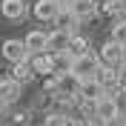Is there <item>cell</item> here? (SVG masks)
Segmentation results:
<instances>
[{"label": "cell", "mask_w": 126, "mask_h": 126, "mask_svg": "<svg viewBox=\"0 0 126 126\" xmlns=\"http://www.w3.org/2000/svg\"><path fill=\"white\" fill-rule=\"evenodd\" d=\"M0 126H3V123H0Z\"/></svg>", "instance_id": "83f0119b"}, {"label": "cell", "mask_w": 126, "mask_h": 126, "mask_svg": "<svg viewBox=\"0 0 126 126\" xmlns=\"http://www.w3.org/2000/svg\"><path fill=\"white\" fill-rule=\"evenodd\" d=\"M72 63H75V57H72L69 52H52V72H55V75L72 72Z\"/></svg>", "instance_id": "2e32d148"}, {"label": "cell", "mask_w": 126, "mask_h": 126, "mask_svg": "<svg viewBox=\"0 0 126 126\" xmlns=\"http://www.w3.org/2000/svg\"><path fill=\"white\" fill-rule=\"evenodd\" d=\"M43 126H69V115L66 112H49L46 115V120H43Z\"/></svg>", "instance_id": "d6986e66"}, {"label": "cell", "mask_w": 126, "mask_h": 126, "mask_svg": "<svg viewBox=\"0 0 126 126\" xmlns=\"http://www.w3.org/2000/svg\"><path fill=\"white\" fill-rule=\"evenodd\" d=\"M57 12H60V9H57L55 0H37V3H34V17H37L40 23H52L57 17Z\"/></svg>", "instance_id": "30bf717a"}, {"label": "cell", "mask_w": 126, "mask_h": 126, "mask_svg": "<svg viewBox=\"0 0 126 126\" xmlns=\"http://www.w3.org/2000/svg\"><path fill=\"white\" fill-rule=\"evenodd\" d=\"M123 20H126V9H123Z\"/></svg>", "instance_id": "484cf974"}, {"label": "cell", "mask_w": 126, "mask_h": 126, "mask_svg": "<svg viewBox=\"0 0 126 126\" xmlns=\"http://www.w3.org/2000/svg\"><path fill=\"white\" fill-rule=\"evenodd\" d=\"M123 63H126V46H123Z\"/></svg>", "instance_id": "d4e9b609"}, {"label": "cell", "mask_w": 126, "mask_h": 126, "mask_svg": "<svg viewBox=\"0 0 126 126\" xmlns=\"http://www.w3.org/2000/svg\"><path fill=\"white\" fill-rule=\"evenodd\" d=\"M120 115V106L118 100L112 97V94H103L100 100H97V115H94V120H103V123H112V120Z\"/></svg>", "instance_id": "5b68a950"}, {"label": "cell", "mask_w": 126, "mask_h": 126, "mask_svg": "<svg viewBox=\"0 0 126 126\" xmlns=\"http://www.w3.org/2000/svg\"><path fill=\"white\" fill-rule=\"evenodd\" d=\"M26 12H29L26 0H0V15L6 20H23Z\"/></svg>", "instance_id": "8992f818"}, {"label": "cell", "mask_w": 126, "mask_h": 126, "mask_svg": "<svg viewBox=\"0 0 126 126\" xmlns=\"http://www.w3.org/2000/svg\"><path fill=\"white\" fill-rule=\"evenodd\" d=\"M69 12L78 17V23H83V20H92V17L97 15V3H94V0H75V6H72Z\"/></svg>", "instance_id": "8fae6325"}, {"label": "cell", "mask_w": 126, "mask_h": 126, "mask_svg": "<svg viewBox=\"0 0 126 126\" xmlns=\"http://www.w3.org/2000/svg\"><path fill=\"white\" fill-rule=\"evenodd\" d=\"M9 109V106H6V103H3V100H0V115H3V112H6Z\"/></svg>", "instance_id": "cb8c5ba5"}, {"label": "cell", "mask_w": 126, "mask_h": 126, "mask_svg": "<svg viewBox=\"0 0 126 126\" xmlns=\"http://www.w3.org/2000/svg\"><path fill=\"white\" fill-rule=\"evenodd\" d=\"M55 3H57V9H72L75 6V0H55Z\"/></svg>", "instance_id": "603a6c76"}, {"label": "cell", "mask_w": 126, "mask_h": 126, "mask_svg": "<svg viewBox=\"0 0 126 126\" xmlns=\"http://www.w3.org/2000/svg\"><path fill=\"white\" fill-rule=\"evenodd\" d=\"M12 80H17L20 86H23V83H29V80H34V72H32V63H29V57L12 66Z\"/></svg>", "instance_id": "e0dca14e"}, {"label": "cell", "mask_w": 126, "mask_h": 126, "mask_svg": "<svg viewBox=\"0 0 126 126\" xmlns=\"http://www.w3.org/2000/svg\"><path fill=\"white\" fill-rule=\"evenodd\" d=\"M97 69H100V57L94 55V52H89V55H83V57H75V63H72V75L80 78V80L94 78Z\"/></svg>", "instance_id": "6da1fadb"}, {"label": "cell", "mask_w": 126, "mask_h": 126, "mask_svg": "<svg viewBox=\"0 0 126 126\" xmlns=\"http://www.w3.org/2000/svg\"><path fill=\"white\" fill-rule=\"evenodd\" d=\"M97 57H100L103 66H115V69H118L120 63H123V46H120V43H115V40H106V43H103V49L97 52Z\"/></svg>", "instance_id": "7a4b0ae2"}, {"label": "cell", "mask_w": 126, "mask_h": 126, "mask_svg": "<svg viewBox=\"0 0 126 126\" xmlns=\"http://www.w3.org/2000/svg\"><path fill=\"white\" fill-rule=\"evenodd\" d=\"M0 55L6 57L12 66H15V63L26 60V57H29V52H26L23 40H15V37H12V40H3V46H0Z\"/></svg>", "instance_id": "277c9868"}, {"label": "cell", "mask_w": 126, "mask_h": 126, "mask_svg": "<svg viewBox=\"0 0 126 126\" xmlns=\"http://www.w3.org/2000/svg\"><path fill=\"white\" fill-rule=\"evenodd\" d=\"M123 3H120V0H100V3H97V15H106V17H115V20H123Z\"/></svg>", "instance_id": "5bb4252c"}, {"label": "cell", "mask_w": 126, "mask_h": 126, "mask_svg": "<svg viewBox=\"0 0 126 126\" xmlns=\"http://www.w3.org/2000/svg\"><path fill=\"white\" fill-rule=\"evenodd\" d=\"M20 94H23V86L17 83V80H0V100L6 103V106H12V103L20 100Z\"/></svg>", "instance_id": "ba28073f"}, {"label": "cell", "mask_w": 126, "mask_h": 126, "mask_svg": "<svg viewBox=\"0 0 126 126\" xmlns=\"http://www.w3.org/2000/svg\"><path fill=\"white\" fill-rule=\"evenodd\" d=\"M103 86L97 83L94 78H89V80H80V92H78V100H100L103 97Z\"/></svg>", "instance_id": "9c48e42d"}, {"label": "cell", "mask_w": 126, "mask_h": 126, "mask_svg": "<svg viewBox=\"0 0 126 126\" xmlns=\"http://www.w3.org/2000/svg\"><path fill=\"white\" fill-rule=\"evenodd\" d=\"M23 46L29 55H40V52H49V32H40V29H32L29 34L23 37Z\"/></svg>", "instance_id": "3957f363"}, {"label": "cell", "mask_w": 126, "mask_h": 126, "mask_svg": "<svg viewBox=\"0 0 126 126\" xmlns=\"http://www.w3.org/2000/svg\"><path fill=\"white\" fill-rule=\"evenodd\" d=\"M29 118H32V112H29V109L15 112V115H12V123H15V126H29Z\"/></svg>", "instance_id": "44dd1931"}, {"label": "cell", "mask_w": 126, "mask_h": 126, "mask_svg": "<svg viewBox=\"0 0 126 126\" xmlns=\"http://www.w3.org/2000/svg\"><path fill=\"white\" fill-rule=\"evenodd\" d=\"M69 43V32H49V52H66Z\"/></svg>", "instance_id": "ac0fdd59"}, {"label": "cell", "mask_w": 126, "mask_h": 126, "mask_svg": "<svg viewBox=\"0 0 126 126\" xmlns=\"http://www.w3.org/2000/svg\"><path fill=\"white\" fill-rule=\"evenodd\" d=\"M94 80L103 86L106 94L115 92V89L120 86V83H118V69H115V66H103V63H100V69H97V75H94Z\"/></svg>", "instance_id": "52a82bcc"}, {"label": "cell", "mask_w": 126, "mask_h": 126, "mask_svg": "<svg viewBox=\"0 0 126 126\" xmlns=\"http://www.w3.org/2000/svg\"><path fill=\"white\" fill-rule=\"evenodd\" d=\"M29 63H32V72L34 75H55L52 72V52H40V55H29Z\"/></svg>", "instance_id": "4fadbf2b"}, {"label": "cell", "mask_w": 126, "mask_h": 126, "mask_svg": "<svg viewBox=\"0 0 126 126\" xmlns=\"http://www.w3.org/2000/svg\"><path fill=\"white\" fill-rule=\"evenodd\" d=\"M52 23H55L57 32H69V34L75 32V26H80V23H78V17L72 15L69 9H60V12H57V17L52 20Z\"/></svg>", "instance_id": "9a60e30c"}, {"label": "cell", "mask_w": 126, "mask_h": 126, "mask_svg": "<svg viewBox=\"0 0 126 126\" xmlns=\"http://www.w3.org/2000/svg\"><path fill=\"white\" fill-rule=\"evenodd\" d=\"M94 3H100V0H94Z\"/></svg>", "instance_id": "4316f807"}, {"label": "cell", "mask_w": 126, "mask_h": 126, "mask_svg": "<svg viewBox=\"0 0 126 126\" xmlns=\"http://www.w3.org/2000/svg\"><path fill=\"white\" fill-rule=\"evenodd\" d=\"M66 52H69L72 57L89 55V52H92V49H89V37H83V34H78V32H72V34H69V43H66Z\"/></svg>", "instance_id": "7c38bea8"}, {"label": "cell", "mask_w": 126, "mask_h": 126, "mask_svg": "<svg viewBox=\"0 0 126 126\" xmlns=\"http://www.w3.org/2000/svg\"><path fill=\"white\" fill-rule=\"evenodd\" d=\"M115 43H120V46H126V20H115V26H112V37Z\"/></svg>", "instance_id": "ffe728a7"}, {"label": "cell", "mask_w": 126, "mask_h": 126, "mask_svg": "<svg viewBox=\"0 0 126 126\" xmlns=\"http://www.w3.org/2000/svg\"><path fill=\"white\" fill-rule=\"evenodd\" d=\"M43 92H46V94H55L57 92V75H46V80H43Z\"/></svg>", "instance_id": "7402d4cb"}]
</instances>
